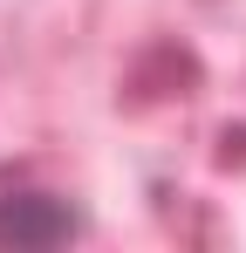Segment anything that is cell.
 <instances>
[{"label": "cell", "instance_id": "cell-1", "mask_svg": "<svg viewBox=\"0 0 246 253\" xmlns=\"http://www.w3.org/2000/svg\"><path fill=\"white\" fill-rule=\"evenodd\" d=\"M82 219L55 192H0V247H62Z\"/></svg>", "mask_w": 246, "mask_h": 253}]
</instances>
